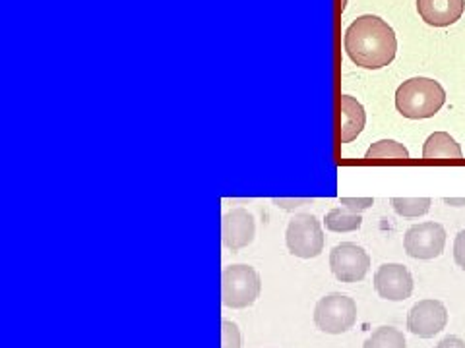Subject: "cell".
<instances>
[{
    "mask_svg": "<svg viewBox=\"0 0 465 348\" xmlns=\"http://www.w3.org/2000/svg\"><path fill=\"white\" fill-rule=\"evenodd\" d=\"M343 47L359 68L381 70L394 63L398 37L382 18L365 14L345 29Z\"/></svg>",
    "mask_w": 465,
    "mask_h": 348,
    "instance_id": "cell-1",
    "label": "cell"
},
{
    "mask_svg": "<svg viewBox=\"0 0 465 348\" xmlns=\"http://www.w3.org/2000/svg\"><path fill=\"white\" fill-rule=\"evenodd\" d=\"M446 103L444 87L430 78H410L396 92V109L405 119H432Z\"/></svg>",
    "mask_w": 465,
    "mask_h": 348,
    "instance_id": "cell-2",
    "label": "cell"
},
{
    "mask_svg": "<svg viewBox=\"0 0 465 348\" xmlns=\"http://www.w3.org/2000/svg\"><path fill=\"white\" fill-rule=\"evenodd\" d=\"M262 290L260 275L251 266H229L222 275V300L227 308L242 310L256 302Z\"/></svg>",
    "mask_w": 465,
    "mask_h": 348,
    "instance_id": "cell-3",
    "label": "cell"
},
{
    "mask_svg": "<svg viewBox=\"0 0 465 348\" xmlns=\"http://www.w3.org/2000/svg\"><path fill=\"white\" fill-rule=\"evenodd\" d=\"M285 242L289 252L301 259L318 257L324 250V230L311 213L295 215L287 225Z\"/></svg>",
    "mask_w": 465,
    "mask_h": 348,
    "instance_id": "cell-4",
    "label": "cell"
},
{
    "mask_svg": "<svg viewBox=\"0 0 465 348\" xmlns=\"http://www.w3.org/2000/svg\"><path fill=\"white\" fill-rule=\"evenodd\" d=\"M357 322V304L353 298L333 293L320 298L314 308V324L330 335H341Z\"/></svg>",
    "mask_w": 465,
    "mask_h": 348,
    "instance_id": "cell-5",
    "label": "cell"
},
{
    "mask_svg": "<svg viewBox=\"0 0 465 348\" xmlns=\"http://www.w3.org/2000/svg\"><path fill=\"white\" fill-rule=\"evenodd\" d=\"M330 269L333 277L341 283H359L367 277L371 269V256L365 248L353 244L343 242L330 252Z\"/></svg>",
    "mask_w": 465,
    "mask_h": 348,
    "instance_id": "cell-6",
    "label": "cell"
},
{
    "mask_svg": "<svg viewBox=\"0 0 465 348\" xmlns=\"http://www.w3.org/2000/svg\"><path fill=\"white\" fill-rule=\"evenodd\" d=\"M446 246V230L440 223H420L405 232L403 248L413 259H434L442 256Z\"/></svg>",
    "mask_w": 465,
    "mask_h": 348,
    "instance_id": "cell-7",
    "label": "cell"
},
{
    "mask_svg": "<svg viewBox=\"0 0 465 348\" xmlns=\"http://www.w3.org/2000/svg\"><path fill=\"white\" fill-rule=\"evenodd\" d=\"M448 310L440 300H420L407 315V329L420 339H430L446 327Z\"/></svg>",
    "mask_w": 465,
    "mask_h": 348,
    "instance_id": "cell-8",
    "label": "cell"
},
{
    "mask_svg": "<svg viewBox=\"0 0 465 348\" xmlns=\"http://www.w3.org/2000/svg\"><path fill=\"white\" fill-rule=\"evenodd\" d=\"M374 288L381 298L401 302L413 295V277L401 264H384L374 273Z\"/></svg>",
    "mask_w": 465,
    "mask_h": 348,
    "instance_id": "cell-9",
    "label": "cell"
},
{
    "mask_svg": "<svg viewBox=\"0 0 465 348\" xmlns=\"http://www.w3.org/2000/svg\"><path fill=\"white\" fill-rule=\"evenodd\" d=\"M256 235L254 217L244 208L231 209L222 219V242L231 252H239L252 244Z\"/></svg>",
    "mask_w": 465,
    "mask_h": 348,
    "instance_id": "cell-10",
    "label": "cell"
},
{
    "mask_svg": "<svg viewBox=\"0 0 465 348\" xmlns=\"http://www.w3.org/2000/svg\"><path fill=\"white\" fill-rule=\"evenodd\" d=\"M417 12L432 27H448L461 20L465 0H417Z\"/></svg>",
    "mask_w": 465,
    "mask_h": 348,
    "instance_id": "cell-11",
    "label": "cell"
},
{
    "mask_svg": "<svg viewBox=\"0 0 465 348\" xmlns=\"http://www.w3.org/2000/svg\"><path fill=\"white\" fill-rule=\"evenodd\" d=\"M340 112H341V128H340V141L351 143L362 132L367 124V112L359 101L351 95L340 97Z\"/></svg>",
    "mask_w": 465,
    "mask_h": 348,
    "instance_id": "cell-12",
    "label": "cell"
},
{
    "mask_svg": "<svg viewBox=\"0 0 465 348\" xmlns=\"http://www.w3.org/2000/svg\"><path fill=\"white\" fill-rule=\"evenodd\" d=\"M463 151L460 143L446 132H434L427 138L423 145V159L432 161V159H461Z\"/></svg>",
    "mask_w": 465,
    "mask_h": 348,
    "instance_id": "cell-13",
    "label": "cell"
},
{
    "mask_svg": "<svg viewBox=\"0 0 465 348\" xmlns=\"http://www.w3.org/2000/svg\"><path fill=\"white\" fill-rule=\"evenodd\" d=\"M367 161H384V159H396V161H407L410 159V151L403 143L396 140H381L372 143L369 151L365 153Z\"/></svg>",
    "mask_w": 465,
    "mask_h": 348,
    "instance_id": "cell-14",
    "label": "cell"
},
{
    "mask_svg": "<svg viewBox=\"0 0 465 348\" xmlns=\"http://www.w3.org/2000/svg\"><path fill=\"white\" fill-rule=\"evenodd\" d=\"M326 228L331 232H353L362 227L361 213L349 211L347 208H333L326 215Z\"/></svg>",
    "mask_w": 465,
    "mask_h": 348,
    "instance_id": "cell-15",
    "label": "cell"
},
{
    "mask_svg": "<svg viewBox=\"0 0 465 348\" xmlns=\"http://www.w3.org/2000/svg\"><path fill=\"white\" fill-rule=\"evenodd\" d=\"M362 348H407V343L400 329L378 327Z\"/></svg>",
    "mask_w": 465,
    "mask_h": 348,
    "instance_id": "cell-16",
    "label": "cell"
},
{
    "mask_svg": "<svg viewBox=\"0 0 465 348\" xmlns=\"http://www.w3.org/2000/svg\"><path fill=\"white\" fill-rule=\"evenodd\" d=\"M430 198H391L394 211L401 217H423L430 211Z\"/></svg>",
    "mask_w": 465,
    "mask_h": 348,
    "instance_id": "cell-17",
    "label": "cell"
},
{
    "mask_svg": "<svg viewBox=\"0 0 465 348\" xmlns=\"http://www.w3.org/2000/svg\"><path fill=\"white\" fill-rule=\"evenodd\" d=\"M222 348H241V331L229 319L222 322Z\"/></svg>",
    "mask_w": 465,
    "mask_h": 348,
    "instance_id": "cell-18",
    "label": "cell"
},
{
    "mask_svg": "<svg viewBox=\"0 0 465 348\" xmlns=\"http://www.w3.org/2000/svg\"><path fill=\"white\" fill-rule=\"evenodd\" d=\"M340 203L343 208H347L349 211L361 213V211L372 208L374 199L372 198H340Z\"/></svg>",
    "mask_w": 465,
    "mask_h": 348,
    "instance_id": "cell-19",
    "label": "cell"
},
{
    "mask_svg": "<svg viewBox=\"0 0 465 348\" xmlns=\"http://www.w3.org/2000/svg\"><path fill=\"white\" fill-rule=\"evenodd\" d=\"M454 259L456 264L465 271V230H460L454 242Z\"/></svg>",
    "mask_w": 465,
    "mask_h": 348,
    "instance_id": "cell-20",
    "label": "cell"
},
{
    "mask_svg": "<svg viewBox=\"0 0 465 348\" xmlns=\"http://www.w3.org/2000/svg\"><path fill=\"white\" fill-rule=\"evenodd\" d=\"M311 199L309 198H302V199H285V198H273V203L282 209H295L299 206H302V203H309Z\"/></svg>",
    "mask_w": 465,
    "mask_h": 348,
    "instance_id": "cell-21",
    "label": "cell"
},
{
    "mask_svg": "<svg viewBox=\"0 0 465 348\" xmlns=\"http://www.w3.org/2000/svg\"><path fill=\"white\" fill-rule=\"evenodd\" d=\"M434 348H465V343H463L460 337L450 335V337L442 339Z\"/></svg>",
    "mask_w": 465,
    "mask_h": 348,
    "instance_id": "cell-22",
    "label": "cell"
},
{
    "mask_svg": "<svg viewBox=\"0 0 465 348\" xmlns=\"http://www.w3.org/2000/svg\"><path fill=\"white\" fill-rule=\"evenodd\" d=\"M446 206H454V208H463L465 206V198H444Z\"/></svg>",
    "mask_w": 465,
    "mask_h": 348,
    "instance_id": "cell-23",
    "label": "cell"
}]
</instances>
